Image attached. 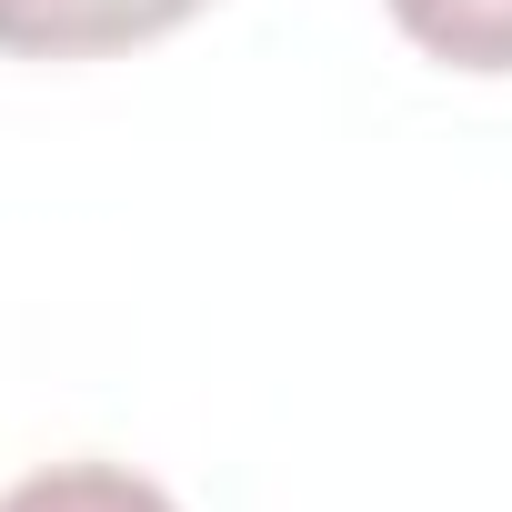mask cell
I'll use <instances>...</instances> for the list:
<instances>
[{
    "label": "cell",
    "mask_w": 512,
    "mask_h": 512,
    "mask_svg": "<svg viewBox=\"0 0 512 512\" xmlns=\"http://www.w3.org/2000/svg\"><path fill=\"white\" fill-rule=\"evenodd\" d=\"M392 21L452 71H512V0H392Z\"/></svg>",
    "instance_id": "obj_2"
},
{
    "label": "cell",
    "mask_w": 512,
    "mask_h": 512,
    "mask_svg": "<svg viewBox=\"0 0 512 512\" xmlns=\"http://www.w3.org/2000/svg\"><path fill=\"white\" fill-rule=\"evenodd\" d=\"M201 11L211 0H0V51L11 61H101V51H141Z\"/></svg>",
    "instance_id": "obj_1"
},
{
    "label": "cell",
    "mask_w": 512,
    "mask_h": 512,
    "mask_svg": "<svg viewBox=\"0 0 512 512\" xmlns=\"http://www.w3.org/2000/svg\"><path fill=\"white\" fill-rule=\"evenodd\" d=\"M0 512H181V502L121 462H51V472L0 492Z\"/></svg>",
    "instance_id": "obj_3"
}]
</instances>
